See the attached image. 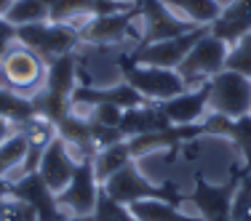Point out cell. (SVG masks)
I'll list each match as a JSON object with an SVG mask.
<instances>
[{
  "label": "cell",
  "instance_id": "7402d4cb",
  "mask_svg": "<svg viewBox=\"0 0 251 221\" xmlns=\"http://www.w3.org/2000/svg\"><path fill=\"white\" fill-rule=\"evenodd\" d=\"M131 152H128V139L118 141V144L101 147L97 155H94V171H97L99 184H104L112 173H118L126 163H131Z\"/></svg>",
  "mask_w": 251,
  "mask_h": 221
},
{
  "label": "cell",
  "instance_id": "44dd1931",
  "mask_svg": "<svg viewBox=\"0 0 251 221\" xmlns=\"http://www.w3.org/2000/svg\"><path fill=\"white\" fill-rule=\"evenodd\" d=\"M128 208L136 221H203L198 213H184L182 208L163 200H139Z\"/></svg>",
  "mask_w": 251,
  "mask_h": 221
},
{
  "label": "cell",
  "instance_id": "d4e9b609",
  "mask_svg": "<svg viewBox=\"0 0 251 221\" xmlns=\"http://www.w3.org/2000/svg\"><path fill=\"white\" fill-rule=\"evenodd\" d=\"M94 221H136V216L131 213L128 205L112 200L104 189L99 187V195H97V205H94V213H91Z\"/></svg>",
  "mask_w": 251,
  "mask_h": 221
},
{
  "label": "cell",
  "instance_id": "9a60e30c",
  "mask_svg": "<svg viewBox=\"0 0 251 221\" xmlns=\"http://www.w3.org/2000/svg\"><path fill=\"white\" fill-rule=\"evenodd\" d=\"M75 165H77V160H75L73 149L67 147L64 139L56 136V139L49 144V149L43 152V157H40L38 173L43 176V181L51 187V192L59 195L70 184V178H73V173H75Z\"/></svg>",
  "mask_w": 251,
  "mask_h": 221
},
{
  "label": "cell",
  "instance_id": "8d00e7d4",
  "mask_svg": "<svg viewBox=\"0 0 251 221\" xmlns=\"http://www.w3.org/2000/svg\"><path fill=\"white\" fill-rule=\"evenodd\" d=\"M46 3H49V5H51V3H53V0H46Z\"/></svg>",
  "mask_w": 251,
  "mask_h": 221
},
{
  "label": "cell",
  "instance_id": "5b68a950",
  "mask_svg": "<svg viewBox=\"0 0 251 221\" xmlns=\"http://www.w3.org/2000/svg\"><path fill=\"white\" fill-rule=\"evenodd\" d=\"M16 43L27 45L46 62H51L64 53H75V48L80 45V32L59 22H38V24L16 27Z\"/></svg>",
  "mask_w": 251,
  "mask_h": 221
},
{
  "label": "cell",
  "instance_id": "4fadbf2b",
  "mask_svg": "<svg viewBox=\"0 0 251 221\" xmlns=\"http://www.w3.org/2000/svg\"><path fill=\"white\" fill-rule=\"evenodd\" d=\"M208 93H211V86L201 83L195 88H187L184 93L160 101V112L166 115V120L171 125H190V123H201L203 117L208 115Z\"/></svg>",
  "mask_w": 251,
  "mask_h": 221
},
{
  "label": "cell",
  "instance_id": "83f0119b",
  "mask_svg": "<svg viewBox=\"0 0 251 221\" xmlns=\"http://www.w3.org/2000/svg\"><path fill=\"white\" fill-rule=\"evenodd\" d=\"M121 117H123V110L112 104H94L91 112H88V120H94L99 125H110V128H118Z\"/></svg>",
  "mask_w": 251,
  "mask_h": 221
},
{
  "label": "cell",
  "instance_id": "ac0fdd59",
  "mask_svg": "<svg viewBox=\"0 0 251 221\" xmlns=\"http://www.w3.org/2000/svg\"><path fill=\"white\" fill-rule=\"evenodd\" d=\"M16 128L25 133L27 139V160H25V173L27 171H38V163L40 157H43V152L49 149V144L53 139H56V125L51 120H46V117L35 115L29 117V120L19 123Z\"/></svg>",
  "mask_w": 251,
  "mask_h": 221
},
{
  "label": "cell",
  "instance_id": "484cf974",
  "mask_svg": "<svg viewBox=\"0 0 251 221\" xmlns=\"http://www.w3.org/2000/svg\"><path fill=\"white\" fill-rule=\"evenodd\" d=\"M230 221H251V176L246 171H243L241 184H238L235 197H232Z\"/></svg>",
  "mask_w": 251,
  "mask_h": 221
},
{
  "label": "cell",
  "instance_id": "6da1fadb",
  "mask_svg": "<svg viewBox=\"0 0 251 221\" xmlns=\"http://www.w3.org/2000/svg\"><path fill=\"white\" fill-rule=\"evenodd\" d=\"M107 195L112 200L123 202V205H134L139 200H163L171 205L182 208L187 205V195L176 187V184L166 181V184H152L150 178H145V173L136 168V160L126 163L118 173H112L104 184H101Z\"/></svg>",
  "mask_w": 251,
  "mask_h": 221
},
{
  "label": "cell",
  "instance_id": "e0dca14e",
  "mask_svg": "<svg viewBox=\"0 0 251 221\" xmlns=\"http://www.w3.org/2000/svg\"><path fill=\"white\" fill-rule=\"evenodd\" d=\"M208 32L225 40L227 45H235L243 35L251 32V0H230L222 5L219 16L208 24Z\"/></svg>",
  "mask_w": 251,
  "mask_h": 221
},
{
  "label": "cell",
  "instance_id": "74e56055",
  "mask_svg": "<svg viewBox=\"0 0 251 221\" xmlns=\"http://www.w3.org/2000/svg\"><path fill=\"white\" fill-rule=\"evenodd\" d=\"M134 3H139V0H134Z\"/></svg>",
  "mask_w": 251,
  "mask_h": 221
},
{
  "label": "cell",
  "instance_id": "5bb4252c",
  "mask_svg": "<svg viewBox=\"0 0 251 221\" xmlns=\"http://www.w3.org/2000/svg\"><path fill=\"white\" fill-rule=\"evenodd\" d=\"M73 104L80 107H94V104H112V107H121V110H131V107H139L147 104V99L142 96L139 91L128 86L126 80L115 83V86H83L77 83L75 91H73Z\"/></svg>",
  "mask_w": 251,
  "mask_h": 221
},
{
  "label": "cell",
  "instance_id": "3957f363",
  "mask_svg": "<svg viewBox=\"0 0 251 221\" xmlns=\"http://www.w3.org/2000/svg\"><path fill=\"white\" fill-rule=\"evenodd\" d=\"M46 67L49 64L43 56L22 43H14L0 59V86L25 99H32L46 83Z\"/></svg>",
  "mask_w": 251,
  "mask_h": 221
},
{
  "label": "cell",
  "instance_id": "e575fe53",
  "mask_svg": "<svg viewBox=\"0 0 251 221\" xmlns=\"http://www.w3.org/2000/svg\"><path fill=\"white\" fill-rule=\"evenodd\" d=\"M62 221H94L91 216H64Z\"/></svg>",
  "mask_w": 251,
  "mask_h": 221
},
{
  "label": "cell",
  "instance_id": "4316f807",
  "mask_svg": "<svg viewBox=\"0 0 251 221\" xmlns=\"http://www.w3.org/2000/svg\"><path fill=\"white\" fill-rule=\"evenodd\" d=\"M0 221H40V219L32 205H27L19 197L8 195L0 200Z\"/></svg>",
  "mask_w": 251,
  "mask_h": 221
},
{
  "label": "cell",
  "instance_id": "2e32d148",
  "mask_svg": "<svg viewBox=\"0 0 251 221\" xmlns=\"http://www.w3.org/2000/svg\"><path fill=\"white\" fill-rule=\"evenodd\" d=\"M203 128H206V136H225V139H230L243 157V171L251 176V115L232 120V117L208 112L203 117Z\"/></svg>",
  "mask_w": 251,
  "mask_h": 221
},
{
  "label": "cell",
  "instance_id": "d6986e66",
  "mask_svg": "<svg viewBox=\"0 0 251 221\" xmlns=\"http://www.w3.org/2000/svg\"><path fill=\"white\" fill-rule=\"evenodd\" d=\"M169 125L171 123L166 120V115L160 112V107L152 104V101H147V104L123 110V117H121V123H118V128H121V133L126 136V139H134V136L169 128Z\"/></svg>",
  "mask_w": 251,
  "mask_h": 221
},
{
  "label": "cell",
  "instance_id": "7a4b0ae2",
  "mask_svg": "<svg viewBox=\"0 0 251 221\" xmlns=\"http://www.w3.org/2000/svg\"><path fill=\"white\" fill-rule=\"evenodd\" d=\"M118 69H121V80H126L134 91H139L142 96L152 104L160 101H169L179 96V93L187 91V83L176 69H166V67H145V64H136L128 56V51H123L118 56Z\"/></svg>",
  "mask_w": 251,
  "mask_h": 221
},
{
  "label": "cell",
  "instance_id": "ffe728a7",
  "mask_svg": "<svg viewBox=\"0 0 251 221\" xmlns=\"http://www.w3.org/2000/svg\"><path fill=\"white\" fill-rule=\"evenodd\" d=\"M25 160H27V139L19 128L0 144V176L14 181L25 173Z\"/></svg>",
  "mask_w": 251,
  "mask_h": 221
},
{
  "label": "cell",
  "instance_id": "7c38bea8",
  "mask_svg": "<svg viewBox=\"0 0 251 221\" xmlns=\"http://www.w3.org/2000/svg\"><path fill=\"white\" fill-rule=\"evenodd\" d=\"M11 195L19 197L27 205H32L40 221H62L64 216H70V213L62 211L56 192H51V187L43 181V176L38 171H27L19 178H14L11 181Z\"/></svg>",
  "mask_w": 251,
  "mask_h": 221
},
{
  "label": "cell",
  "instance_id": "277c9868",
  "mask_svg": "<svg viewBox=\"0 0 251 221\" xmlns=\"http://www.w3.org/2000/svg\"><path fill=\"white\" fill-rule=\"evenodd\" d=\"M241 176H243V165H238V168H232L230 178L225 184H211L198 171L193 192H187V205H193L203 221H230L232 197H235V189L241 184Z\"/></svg>",
  "mask_w": 251,
  "mask_h": 221
},
{
  "label": "cell",
  "instance_id": "4dcf8cb0",
  "mask_svg": "<svg viewBox=\"0 0 251 221\" xmlns=\"http://www.w3.org/2000/svg\"><path fill=\"white\" fill-rule=\"evenodd\" d=\"M235 48H241L243 53H249V56H251V32H249V35H243V38L238 40V43H235Z\"/></svg>",
  "mask_w": 251,
  "mask_h": 221
},
{
  "label": "cell",
  "instance_id": "d6a6232c",
  "mask_svg": "<svg viewBox=\"0 0 251 221\" xmlns=\"http://www.w3.org/2000/svg\"><path fill=\"white\" fill-rule=\"evenodd\" d=\"M14 43H16V40H8V38H0V59L5 56V51H8V48H11V45H14Z\"/></svg>",
  "mask_w": 251,
  "mask_h": 221
},
{
  "label": "cell",
  "instance_id": "ba28073f",
  "mask_svg": "<svg viewBox=\"0 0 251 221\" xmlns=\"http://www.w3.org/2000/svg\"><path fill=\"white\" fill-rule=\"evenodd\" d=\"M230 53V45L225 40H219L217 35L206 32L198 43L193 45V51L184 56V62L176 67V72L184 77L190 88L201 86V83L211 80L214 75H219L225 69V59Z\"/></svg>",
  "mask_w": 251,
  "mask_h": 221
},
{
  "label": "cell",
  "instance_id": "603a6c76",
  "mask_svg": "<svg viewBox=\"0 0 251 221\" xmlns=\"http://www.w3.org/2000/svg\"><path fill=\"white\" fill-rule=\"evenodd\" d=\"M171 11H179L187 22L201 27H208L222 11L219 0H163Z\"/></svg>",
  "mask_w": 251,
  "mask_h": 221
},
{
  "label": "cell",
  "instance_id": "d590c367",
  "mask_svg": "<svg viewBox=\"0 0 251 221\" xmlns=\"http://www.w3.org/2000/svg\"><path fill=\"white\" fill-rule=\"evenodd\" d=\"M121 3H134V0H121Z\"/></svg>",
  "mask_w": 251,
  "mask_h": 221
},
{
  "label": "cell",
  "instance_id": "30bf717a",
  "mask_svg": "<svg viewBox=\"0 0 251 221\" xmlns=\"http://www.w3.org/2000/svg\"><path fill=\"white\" fill-rule=\"evenodd\" d=\"M208 32V27H195L184 35H176V38L160 40V43H150V45H131L128 56L134 59L136 64H145V67H166V69H176L179 64L184 62L193 45L198 43L203 35Z\"/></svg>",
  "mask_w": 251,
  "mask_h": 221
},
{
  "label": "cell",
  "instance_id": "836d02e7",
  "mask_svg": "<svg viewBox=\"0 0 251 221\" xmlns=\"http://www.w3.org/2000/svg\"><path fill=\"white\" fill-rule=\"evenodd\" d=\"M14 5V0H0V16H5V11Z\"/></svg>",
  "mask_w": 251,
  "mask_h": 221
},
{
  "label": "cell",
  "instance_id": "f1b7e54d",
  "mask_svg": "<svg viewBox=\"0 0 251 221\" xmlns=\"http://www.w3.org/2000/svg\"><path fill=\"white\" fill-rule=\"evenodd\" d=\"M14 131H16V123H11L8 117L0 115V144H3V141L8 139V136L14 133Z\"/></svg>",
  "mask_w": 251,
  "mask_h": 221
},
{
  "label": "cell",
  "instance_id": "8992f818",
  "mask_svg": "<svg viewBox=\"0 0 251 221\" xmlns=\"http://www.w3.org/2000/svg\"><path fill=\"white\" fill-rule=\"evenodd\" d=\"M211 93H208V112H217L225 117H243L251 115V77L222 69L208 80Z\"/></svg>",
  "mask_w": 251,
  "mask_h": 221
},
{
  "label": "cell",
  "instance_id": "1f68e13d",
  "mask_svg": "<svg viewBox=\"0 0 251 221\" xmlns=\"http://www.w3.org/2000/svg\"><path fill=\"white\" fill-rule=\"evenodd\" d=\"M8 195H11V181L0 176V200H3V197H8Z\"/></svg>",
  "mask_w": 251,
  "mask_h": 221
},
{
  "label": "cell",
  "instance_id": "cb8c5ba5",
  "mask_svg": "<svg viewBox=\"0 0 251 221\" xmlns=\"http://www.w3.org/2000/svg\"><path fill=\"white\" fill-rule=\"evenodd\" d=\"M49 11L51 5L46 0H14V5L5 11V19L14 27L38 24V22H49Z\"/></svg>",
  "mask_w": 251,
  "mask_h": 221
},
{
  "label": "cell",
  "instance_id": "52a82bcc",
  "mask_svg": "<svg viewBox=\"0 0 251 221\" xmlns=\"http://www.w3.org/2000/svg\"><path fill=\"white\" fill-rule=\"evenodd\" d=\"M139 24V8L136 3L126 11H115V14H101V16H91L86 24L80 27V43L88 45H121L126 40H139L136 32Z\"/></svg>",
  "mask_w": 251,
  "mask_h": 221
},
{
  "label": "cell",
  "instance_id": "9c48e42d",
  "mask_svg": "<svg viewBox=\"0 0 251 221\" xmlns=\"http://www.w3.org/2000/svg\"><path fill=\"white\" fill-rule=\"evenodd\" d=\"M139 8V24H142V35L134 45H150V43H160V40L176 38V35H184L190 29L201 27L187 22L184 16H176L163 0H139L136 3Z\"/></svg>",
  "mask_w": 251,
  "mask_h": 221
},
{
  "label": "cell",
  "instance_id": "f546056e",
  "mask_svg": "<svg viewBox=\"0 0 251 221\" xmlns=\"http://www.w3.org/2000/svg\"><path fill=\"white\" fill-rule=\"evenodd\" d=\"M0 38H8V40H16V27L11 24L5 16H0Z\"/></svg>",
  "mask_w": 251,
  "mask_h": 221
},
{
  "label": "cell",
  "instance_id": "8fae6325",
  "mask_svg": "<svg viewBox=\"0 0 251 221\" xmlns=\"http://www.w3.org/2000/svg\"><path fill=\"white\" fill-rule=\"evenodd\" d=\"M99 178L94 171V157H83L77 160L75 173L70 178V184L56 195L62 211L67 208L70 216H91L94 205H97V195H99Z\"/></svg>",
  "mask_w": 251,
  "mask_h": 221
}]
</instances>
